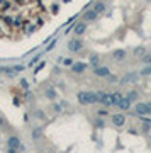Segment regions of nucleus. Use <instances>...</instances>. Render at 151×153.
<instances>
[{
  "label": "nucleus",
  "mask_w": 151,
  "mask_h": 153,
  "mask_svg": "<svg viewBox=\"0 0 151 153\" xmlns=\"http://www.w3.org/2000/svg\"><path fill=\"white\" fill-rule=\"evenodd\" d=\"M78 102L80 104H93V102H97L95 99V92H78Z\"/></svg>",
  "instance_id": "obj_1"
},
{
  "label": "nucleus",
  "mask_w": 151,
  "mask_h": 153,
  "mask_svg": "<svg viewBox=\"0 0 151 153\" xmlns=\"http://www.w3.org/2000/svg\"><path fill=\"white\" fill-rule=\"evenodd\" d=\"M7 145H9V152L10 153H14V152H17V150H20V148H22L20 140L17 138V136H10L9 140H7Z\"/></svg>",
  "instance_id": "obj_2"
},
{
  "label": "nucleus",
  "mask_w": 151,
  "mask_h": 153,
  "mask_svg": "<svg viewBox=\"0 0 151 153\" xmlns=\"http://www.w3.org/2000/svg\"><path fill=\"white\" fill-rule=\"evenodd\" d=\"M95 99H97V102H100V104H104V105H111V99H109V94L107 92H95Z\"/></svg>",
  "instance_id": "obj_3"
},
{
  "label": "nucleus",
  "mask_w": 151,
  "mask_h": 153,
  "mask_svg": "<svg viewBox=\"0 0 151 153\" xmlns=\"http://www.w3.org/2000/svg\"><path fill=\"white\" fill-rule=\"evenodd\" d=\"M139 78V75L138 73H127V75H124L121 78V85H127V83H136Z\"/></svg>",
  "instance_id": "obj_4"
},
{
  "label": "nucleus",
  "mask_w": 151,
  "mask_h": 153,
  "mask_svg": "<svg viewBox=\"0 0 151 153\" xmlns=\"http://www.w3.org/2000/svg\"><path fill=\"white\" fill-rule=\"evenodd\" d=\"M81 48H83V41H80V39L68 41V50H70L71 53H77V51H80Z\"/></svg>",
  "instance_id": "obj_5"
},
{
  "label": "nucleus",
  "mask_w": 151,
  "mask_h": 153,
  "mask_svg": "<svg viewBox=\"0 0 151 153\" xmlns=\"http://www.w3.org/2000/svg\"><path fill=\"white\" fill-rule=\"evenodd\" d=\"M112 124L117 126V128H121V126L126 124V117H124L122 114H114V116H112Z\"/></svg>",
  "instance_id": "obj_6"
},
{
  "label": "nucleus",
  "mask_w": 151,
  "mask_h": 153,
  "mask_svg": "<svg viewBox=\"0 0 151 153\" xmlns=\"http://www.w3.org/2000/svg\"><path fill=\"white\" fill-rule=\"evenodd\" d=\"M87 70V63H71V71L73 73H83Z\"/></svg>",
  "instance_id": "obj_7"
},
{
  "label": "nucleus",
  "mask_w": 151,
  "mask_h": 153,
  "mask_svg": "<svg viewBox=\"0 0 151 153\" xmlns=\"http://www.w3.org/2000/svg\"><path fill=\"white\" fill-rule=\"evenodd\" d=\"M93 73H95L97 77H107V75L111 73V70H109L107 66H95V68H93Z\"/></svg>",
  "instance_id": "obj_8"
},
{
  "label": "nucleus",
  "mask_w": 151,
  "mask_h": 153,
  "mask_svg": "<svg viewBox=\"0 0 151 153\" xmlns=\"http://www.w3.org/2000/svg\"><path fill=\"white\" fill-rule=\"evenodd\" d=\"M109 99H111V105H117V104H119V101L122 99V94H119V92L109 94Z\"/></svg>",
  "instance_id": "obj_9"
},
{
  "label": "nucleus",
  "mask_w": 151,
  "mask_h": 153,
  "mask_svg": "<svg viewBox=\"0 0 151 153\" xmlns=\"http://www.w3.org/2000/svg\"><path fill=\"white\" fill-rule=\"evenodd\" d=\"M117 105H119V107H121L122 111H127V109H129V107H131V101H129V99H127V97H122L121 101H119V104H117Z\"/></svg>",
  "instance_id": "obj_10"
},
{
  "label": "nucleus",
  "mask_w": 151,
  "mask_h": 153,
  "mask_svg": "<svg viewBox=\"0 0 151 153\" xmlns=\"http://www.w3.org/2000/svg\"><path fill=\"white\" fill-rule=\"evenodd\" d=\"M85 31H87V24H85V22H78V24L75 26V34H77V36H81Z\"/></svg>",
  "instance_id": "obj_11"
},
{
  "label": "nucleus",
  "mask_w": 151,
  "mask_h": 153,
  "mask_svg": "<svg viewBox=\"0 0 151 153\" xmlns=\"http://www.w3.org/2000/svg\"><path fill=\"white\" fill-rule=\"evenodd\" d=\"M97 15H99V14H97V12H95V10L92 9V10H87V12H85V15H83V17H85V20H87V22H88V20H93V19H95V17H97Z\"/></svg>",
  "instance_id": "obj_12"
},
{
  "label": "nucleus",
  "mask_w": 151,
  "mask_h": 153,
  "mask_svg": "<svg viewBox=\"0 0 151 153\" xmlns=\"http://www.w3.org/2000/svg\"><path fill=\"white\" fill-rule=\"evenodd\" d=\"M44 95H46V97H48L49 101H54V99L58 97V94H56V90H54V89H46Z\"/></svg>",
  "instance_id": "obj_13"
},
{
  "label": "nucleus",
  "mask_w": 151,
  "mask_h": 153,
  "mask_svg": "<svg viewBox=\"0 0 151 153\" xmlns=\"http://www.w3.org/2000/svg\"><path fill=\"white\" fill-rule=\"evenodd\" d=\"M112 56H114V60H124L126 51H124V50H116L114 53H112Z\"/></svg>",
  "instance_id": "obj_14"
},
{
  "label": "nucleus",
  "mask_w": 151,
  "mask_h": 153,
  "mask_svg": "<svg viewBox=\"0 0 151 153\" xmlns=\"http://www.w3.org/2000/svg\"><path fill=\"white\" fill-rule=\"evenodd\" d=\"M136 112H138L139 116H143V114H148V111H146V104L139 102V104L136 105Z\"/></svg>",
  "instance_id": "obj_15"
},
{
  "label": "nucleus",
  "mask_w": 151,
  "mask_h": 153,
  "mask_svg": "<svg viewBox=\"0 0 151 153\" xmlns=\"http://www.w3.org/2000/svg\"><path fill=\"white\" fill-rule=\"evenodd\" d=\"M41 136H42V129H41V128H34V129H32V140L38 141Z\"/></svg>",
  "instance_id": "obj_16"
},
{
  "label": "nucleus",
  "mask_w": 151,
  "mask_h": 153,
  "mask_svg": "<svg viewBox=\"0 0 151 153\" xmlns=\"http://www.w3.org/2000/svg\"><path fill=\"white\" fill-rule=\"evenodd\" d=\"M93 10H95L97 14H100V12H104V10H105V3H104V2H97V5L93 7Z\"/></svg>",
  "instance_id": "obj_17"
},
{
  "label": "nucleus",
  "mask_w": 151,
  "mask_h": 153,
  "mask_svg": "<svg viewBox=\"0 0 151 153\" xmlns=\"http://www.w3.org/2000/svg\"><path fill=\"white\" fill-rule=\"evenodd\" d=\"M126 97H127V99H129V101H136V99H138V94H136V92H134V90H131V92H129V94H127V95H126Z\"/></svg>",
  "instance_id": "obj_18"
},
{
  "label": "nucleus",
  "mask_w": 151,
  "mask_h": 153,
  "mask_svg": "<svg viewBox=\"0 0 151 153\" xmlns=\"http://www.w3.org/2000/svg\"><path fill=\"white\" fill-rule=\"evenodd\" d=\"M144 53H146V50H144L143 46H138V48L134 50V54H136V56H139V54H144Z\"/></svg>",
  "instance_id": "obj_19"
},
{
  "label": "nucleus",
  "mask_w": 151,
  "mask_h": 153,
  "mask_svg": "<svg viewBox=\"0 0 151 153\" xmlns=\"http://www.w3.org/2000/svg\"><path fill=\"white\" fill-rule=\"evenodd\" d=\"M90 63L93 65V66H97V65H99V56H97V54H92L90 56Z\"/></svg>",
  "instance_id": "obj_20"
},
{
  "label": "nucleus",
  "mask_w": 151,
  "mask_h": 153,
  "mask_svg": "<svg viewBox=\"0 0 151 153\" xmlns=\"http://www.w3.org/2000/svg\"><path fill=\"white\" fill-rule=\"evenodd\" d=\"M141 75H151V65H148V66H144V68H143Z\"/></svg>",
  "instance_id": "obj_21"
},
{
  "label": "nucleus",
  "mask_w": 151,
  "mask_h": 153,
  "mask_svg": "<svg viewBox=\"0 0 151 153\" xmlns=\"http://www.w3.org/2000/svg\"><path fill=\"white\" fill-rule=\"evenodd\" d=\"M20 87H22V89H26V90H29V82L27 80H20Z\"/></svg>",
  "instance_id": "obj_22"
},
{
  "label": "nucleus",
  "mask_w": 151,
  "mask_h": 153,
  "mask_svg": "<svg viewBox=\"0 0 151 153\" xmlns=\"http://www.w3.org/2000/svg\"><path fill=\"white\" fill-rule=\"evenodd\" d=\"M143 61L148 63V65H151V54H144V56H143Z\"/></svg>",
  "instance_id": "obj_23"
},
{
  "label": "nucleus",
  "mask_w": 151,
  "mask_h": 153,
  "mask_svg": "<svg viewBox=\"0 0 151 153\" xmlns=\"http://www.w3.org/2000/svg\"><path fill=\"white\" fill-rule=\"evenodd\" d=\"M12 68H14V70L17 71V73H19V71H24V70H26V68H24L22 65H15V66H12Z\"/></svg>",
  "instance_id": "obj_24"
},
{
  "label": "nucleus",
  "mask_w": 151,
  "mask_h": 153,
  "mask_svg": "<svg viewBox=\"0 0 151 153\" xmlns=\"http://www.w3.org/2000/svg\"><path fill=\"white\" fill-rule=\"evenodd\" d=\"M63 63H65L66 66H71V63H73V60H71V58H66V60H63Z\"/></svg>",
  "instance_id": "obj_25"
},
{
  "label": "nucleus",
  "mask_w": 151,
  "mask_h": 153,
  "mask_svg": "<svg viewBox=\"0 0 151 153\" xmlns=\"http://www.w3.org/2000/svg\"><path fill=\"white\" fill-rule=\"evenodd\" d=\"M107 77H109V80H111L112 83H114V82H117V77H116V75H111V73H109Z\"/></svg>",
  "instance_id": "obj_26"
},
{
  "label": "nucleus",
  "mask_w": 151,
  "mask_h": 153,
  "mask_svg": "<svg viewBox=\"0 0 151 153\" xmlns=\"http://www.w3.org/2000/svg\"><path fill=\"white\" fill-rule=\"evenodd\" d=\"M95 126H97V128H102V126H104V121H102V119H97V121H95Z\"/></svg>",
  "instance_id": "obj_27"
},
{
  "label": "nucleus",
  "mask_w": 151,
  "mask_h": 153,
  "mask_svg": "<svg viewBox=\"0 0 151 153\" xmlns=\"http://www.w3.org/2000/svg\"><path fill=\"white\" fill-rule=\"evenodd\" d=\"M42 66H44V61H41V65H38V66H36V70H34V73H38V71H39L41 68H42Z\"/></svg>",
  "instance_id": "obj_28"
},
{
  "label": "nucleus",
  "mask_w": 151,
  "mask_h": 153,
  "mask_svg": "<svg viewBox=\"0 0 151 153\" xmlns=\"http://www.w3.org/2000/svg\"><path fill=\"white\" fill-rule=\"evenodd\" d=\"M38 60H39V56H34V58H32V60L29 61V66H32V65H34V63H36Z\"/></svg>",
  "instance_id": "obj_29"
},
{
  "label": "nucleus",
  "mask_w": 151,
  "mask_h": 153,
  "mask_svg": "<svg viewBox=\"0 0 151 153\" xmlns=\"http://www.w3.org/2000/svg\"><path fill=\"white\" fill-rule=\"evenodd\" d=\"M56 112H61V105H58V104H54V107H53Z\"/></svg>",
  "instance_id": "obj_30"
},
{
  "label": "nucleus",
  "mask_w": 151,
  "mask_h": 153,
  "mask_svg": "<svg viewBox=\"0 0 151 153\" xmlns=\"http://www.w3.org/2000/svg\"><path fill=\"white\" fill-rule=\"evenodd\" d=\"M105 114H107V111H105V109H100V111H99V116H105Z\"/></svg>",
  "instance_id": "obj_31"
},
{
  "label": "nucleus",
  "mask_w": 151,
  "mask_h": 153,
  "mask_svg": "<svg viewBox=\"0 0 151 153\" xmlns=\"http://www.w3.org/2000/svg\"><path fill=\"white\" fill-rule=\"evenodd\" d=\"M146 111H148V114H151V102L150 104H146Z\"/></svg>",
  "instance_id": "obj_32"
},
{
  "label": "nucleus",
  "mask_w": 151,
  "mask_h": 153,
  "mask_svg": "<svg viewBox=\"0 0 151 153\" xmlns=\"http://www.w3.org/2000/svg\"><path fill=\"white\" fill-rule=\"evenodd\" d=\"M54 46H56V41H53V43H51L49 46H48V50H53V48H54Z\"/></svg>",
  "instance_id": "obj_33"
},
{
  "label": "nucleus",
  "mask_w": 151,
  "mask_h": 153,
  "mask_svg": "<svg viewBox=\"0 0 151 153\" xmlns=\"http://www.w3.org/2000/svg\"><path fill=\"white\" fill-rule=\"evenodd\" d=\"M150 138H151V134H150Z\"/></svg>",
  "instance_id": "obj_34"
}]
</instances>
